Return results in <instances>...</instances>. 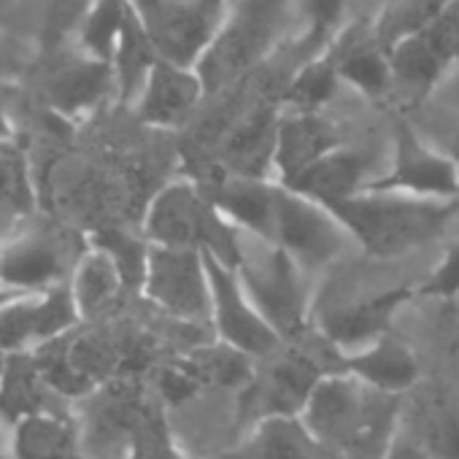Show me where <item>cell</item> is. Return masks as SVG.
<instances>
[{
	"label": "cell",
	"mask_w": 459,
	"mask_h": 459,
	"mask_svg": "<svg viewBox=\"0 0 459 459\" xmlns=\"http://www.w3.org/2000/svg\"><path fill=\"white\" fill-rule=\"evenodd\" d=\"M397 416L400 397L384 394L343 370L327 373L300 413L330 459H386L397 440Z\"/></svg>",
	"instance_id": "6da1fadb"
},
{
	"label": "cell",
	"mask_w": 459,
	"mask_h": 459,
	"mask_svg": "<svg viewBox=\"0 0 459 459\" xmlns=\"http://www.w3.org/2000/svg\"><path fill=\"white\" fill-rule=\"evenodd\" d=\"M330 213L343 224L351 241L376 260L416 252L446 233L459 213V200H419L389 192H359Z\"/></svg>",
	"instance_id": "7a4b0ae2"
},
{
	"label": "cell",
	"mask_w": 459,
	"mask_h": 459,
	"mask_svg": "<svg viewBox=\"0 0 459 459\" xmlns=\"http://www.w3.org/2000/svg\"><path fill=\"white\" fill-rule=\"evenodd\" d=\"M143 233L152 247L211 255L230 271H238L244 263L241 230L195 181L170 184L149 203Z\"/></svg>",
	"instance_id": "3957f363"
},
{
	"label": "cell",
	"mask_w": 459,
	"mask_h": 459,
	"mask_svg": "<svg viewBox=\"0 0 459 459\" xmlns=\"http://www.w3.org/2000/svg\"><path fill=\"white\" fill-rule=\"evenodd\" d=\"M322 368L298 349H279L255 362L252 378L238 389V421L252 429L268 419L300 416L325 378Z\"/></svg>",
	"instance_id": "277c9868"
},
{
	"label": "cell",
	"mask_w": 459,
	"mask_h": 459,
	"mask_svg": "<svg viewBox=\"0 0 459 459\" xmlns=\"http://www.w3.org/2000/svg\"><path fill=\"white\" fill-rule=\"evenodd\" d=\"M265 244L290 255L303 271H316L343 255L349 233L325 205L276 184Z\"/></svg>",
	"instance_id": "5b68a950"
},
{
	"label": "cell",
	"mask_w": 459,
	"mask_h": 459,
	"mask_svg": "<svg viewBox=\"0 0 459 459\" xmlns=\"http://www.w3.org/2000/svg\"><path fill=\"white\" fill-rule=\"evenodd\" d=\"M284 28V0H241L236 20L200 63V84L219 92L244 76L279 39Z\"/></svg>",
	"instance_id": "8992f818"
},
{
	"label": "cell",
	"mask_w": 459,
	"mask_h": 459,
	"mask_svg": "<svg viewBox=\"0 0 459 459\" xmlns=\"http://www.w3.org/2000/svg\"><path fill=\"white\" fill-rule=\"evenodd\" d=\"M236 273L249 300L281 341L298 338L306 330V287L300 279L303 268L290 255L268 247L265 257H252L244 247V263Z\"/></svg>",
	"instance_id": "52a82bcc"
},
{
	"label": "cell",
	"mask_w": 459,
	"mask_h": 459,
	"mask_svg": "<svg viewBox=\"0 0 459 459\" xmlns=\"http://www.w3.org/2000/svg\"><path fill=\"white\" fill-rule=\"evenodd\" d=\"M143 295L173 319L189 325H211V279L200 252L152 247L143 276Z\"/></svg>",
	"instance_id": "ba28073f"
},
{
	"label": "cell",
	"mask_w": 459,
	"mask_h": 459,
	"mask_svg": "<svg viewBox=\"0 0 459 459\" xmlns=\"http://www.w3.org/2000/svg\"><path fill=\"white\" fill-rule=\"evenodd\" d=\"M135 14L160 60L184 68L213 33L221 0H135Z\"/></svg>",
	"instance_id": "9c48e42d"
},
{
	"label": "cell",
	"mask_w": 459,
	"mask_h": 459,
	"mask_svg": "<svg viewBox=\"0 0 459 459\" xmlns=\"http://www.w3.org/2000/svg\"><path fill=\"white\" fill-rule=\"evenodd\" d=\"M211 279V325L221 343L244 351L252 359H263L284 346L279 333L265 322L257 306L249 300L236 271L224 268L216 257L203 255Z\"/></svg>",
	"instance_id": "30bf717a"
},
{
	"label": "cell",
	"mask_w": 459,
	"mask_h": 459,
	"mask_svg": "<svg viewBox=\"0 0 459 459\" xmlns=\"http://www.w3.org/2000/svg\"><path fill=\"white\" fill-rule=\"evenodd\" d=\"M79 322L82 316L68 284L36 295H14L0 303V351H36L76 330Z\"/></svg>",
	"instance_id": "8fae6325"
},
{
	"label": "cell",
	"mask_w": 459,
	"mask_h": 459,
	"mask_svg": "<svg viewBox=\"0 0 459 459\" xmlns=\"http://www.w3.org/2000/svg\"><path fill=\"white\" fill-rule=\"evenodd\" d=\"M362 192H389L419 200H459V170L451 157L427 149L408 125L397 127L394 165Z\"/></svg>",
	"instance_id": "7c38bea8"
},
{
	"label": "cell",
	"mask_w": 459,
	"mask_h": 459,
	"mask_svg": "<svg viewBox=\"0 0 459 459\" xmlns=\"http://www.w3.org/2000/svg\"><path fill=\"white\" fill-rule=\"evenodd\" d=\"M68 265V241L57 230L28 227L14 244L0 249V290L14 295L49 292L65 284Z\"/></svg>",
	"instance_id": "4fadbf2b"
},
{
	"label": "cell",
	"mask_w": 459,
	"mask_h": 459,
	"mask_svg": "<svg viewBox=\"0 0 459 459\" xmlns=\"http://www.w3.org/2000/svg\"><path fill=\"white\" fill-rule=\"evenodd\" d=\"M416 295V290L411 284H400L392 290H384L373 298L357 300V303H346L338 306L333 311H327L319 322L322 335L338 346L351 351H359L386 335H392V322L397 316V311Z\"/></svg>",
	"instance_id": "5bb4252c"
},
{
	"label": "cell",
	"mask_w": 459,
	"mask_h": 459,
	"mask_svg": "<svg viewBox=\"0 0 459 459\" xmlns=\"http://www.w3.org/2000/svg\"><path fill=\"white\" fill-rule=\"evenodd\" d=\"M279 125L273 106H257L249 111L221 141V165L227 176L268 181V168L276 162Z\"/></svg>",
	"instance_id": "9a60e30c"
},
{
	"label": "cell",
	"mask_w": 459,
	"mask_h": 459,
	"mask_svg": "<svg viewBox=\"0 0 459 459\" xmlns=\"http://www.w3.org/2000/svg\"><path fill=\"white\" fill-rule=\"evenodd\" d=\"M368 173H370V157L365 152L335 149L281 186H287L330 211V208L341 205L343 200L359 195L373 181Z\"/></svg>",
	"instance_id": "2e32d148"
},
{
	"label": "cell",
	"mask_w": 459,
	"mask_h": 459,
	"mask_svg": "<svg viewBox=\"0 0 459 459\" xmlns=\"http://www.w3.org/2000/svg\"><path fill=\"white\" fill-rule=\"evenodd\" d=\"M57 392L44 378L33 359V351L6 354L0 373V424L17 427L20 421L39 413H57Z\"/></svg>",
	"instance_id": "e0dca14e"
},
{
	"label": "cell",
	"mask_w": 459,
	"mask_h": 459,
	"mask_svg": "<svg viewBox=\"0 0 459 459\" xmlns=\"http://www.w3.org/2000/svg\"><path fill=\"white\" fill-rule=\"evenodd\" d=\"M341 368L362 384L394 397L408 392L419 378V359L394 335H386L359 351L341 357Z\"/></svg>",
	"instance_id": "ac0fdd59"
},
{
	"label": "cell",
	"mask_w": 459,
	"mask_h": 459,
	"mask_svg": "<svg viewBox=\"0 0 459 459\" xmlns=\"http://www.w3.org/2000/svg\"><path fill=\"white\" fill-rule=\"evenodd\" d=\"M200 92H203L200 79L189 76L178 65L157 60V65L152 68L146 79V87L138 103V117L154 127L181 125L195 111Z\"/></svg>",
	"instance_id": "d6986e66"
},
{
	"label": "cell",
	"mask_w": 459,
	"mask_h": 459,
	"mask_svg": "<svg viewBox=\"0 0 459 459\" xmlns=\"http://www.w3.org/2000/svg\"><path fill=\"white\" fill-rule=\"evenodd\" d=\"M341 149L335 127L316 117V114H295L281 119L279 125V143H276V170L279 184L292 181L306 168L327 157L330 152Z\"/></svg>",
	"instance_id": "ffe728a7"
},
{
	"label": "cell",
	"mask_w": 459,
	"mask_h": 459,
	"mask_svg": "<svg viewBox=\"0 0 459 459\" xmlns=\"http://www.w3.org/2000/svg\"><path fill=\"white\" fill-rule=\"evenodd\" d=\"M219 459H330L300 416L268 419Z\"/></svg>",
	"instance_id": "44dd1931"
},
{
	"label": "cell",
	"mask_w": 459,
	"mask_h": 459,
	"mask_svg": "<svg viewBox=\"0 0 459 459\" xmlns=\"http://www.w3.org/2000/svg\"><path fill=\"white\" fill-rule=\"evenodd\" d=\"M111 68L108 60H98V57H84V60H74L60 65L49 82H47V100L55 111L74 117L82 114L87 108H92L98 100L106 98V92L111 90Z\"/></svg>",
	"instance_id": "7402d4cb"
},
{
	"label": "cell",
	"mask_w": 459,
	"mask_h": 459,
	"mask_svg": "<svg viewBox=\"0 0 459 459\" xmlns=\"http://www.w3.org/2000/svg\"><path fill=\"white\" fill-rule=\"evenodd\" d=\"M14 459H87L79 432L65 413H39L12 427Z\"/></svg>",
	"instance_id": "603a6c76"
},
{
	"label": "cell",
	"mask_w": 459,
	"mask_h": 459,
	"mask_svg": "<svg viewBox=\"0 0 459 459\" xmlns=\"http://www.w3.org/2000/svg\"><path fill=\"white\" fill-rule=\"evenodd\" d=\"M376 36H370L362 25L351 28L327 57L333 68L346 76L351 84H357L368 95H384L392 87V65L381 55Z\"/></svg>",
	"instance_id": "cb8c5ba5"
},
{
	"label": "cell",
	"mask_w": 459,
	"mask_h": 459,
	"mask_svg": "<svg viewBox=\"0 0 459 459\" xmlns=\"http://www.w3.org/2000/svg\"><path fill=\"white\" fill-rule=\"evenodd\" d=\"M68 287H71L79 316L98 319L117 303V298L125 290V279L119 268L114 265V260L106 252L92 247L74 265V276Z\"/></svg>",
	"instance_id": "d4e9b609"
},
{
	"label": "cell",
	"mask_w": 459,
	"mask_h": 459,
	"mask_svg": "<svg viewBox=\"0 0 459 459\" xmlns=\"http://www.w3.org/2000/svg\"><path fill=\"white\" fill-rule=\"evenodd\" d=\"M255 362L252 357H247L244 351L227 346L221 341H216L213 346H203L197 351H192L189 357H184L178 365L200 384V389H241L252 373H255Z\"/></svg>",
	"instance_id": "484cf974"
},
{
	"label": "cell",
	"mask_w": 459,
	"mask_h": 459,
	"mask_svg": "<svg viewBox=\"0 0 459 459\" xmlns=\"http://www.w3.org/2000/svg\"><path fill=\"white\" fill-rule=\"evenodd\" d=\"M154 55L157 52H154L143 25L130 6L122 33H119V41H117V84H119V95L125 100H130L141 87H146V79H149L152 68L157 65Z\"/></svg>",
	"instance_id": "4316f807"
},
{
	"label": "cell",
	"mask_w": 459,
	"mask_h": 459,
	"mask_svg": "<svg viewBox=\"0 0 459 459\" xmlns=\"http://www.w3.org/2000/svg\"><path fill=\"white\" fill-rule=\"evenodd\" d=\"M443 68H446V60L419 33V36L403 41L394 49V57H392V82L408 98H421L435 84V79L440 76Z\"/></svg>",
	"instance_id": "83f0119b"
},
{
	"label": "cell",
	"mask_w": 459,
	"mask_h": 459,
	"mask_svg": "<svg viewBox=\"0 0 459 459\" xmlns=\"http://www.w3.org/2000/svg\"><path fill=\"white\" fill-rule=\"evenodd\" d=\"M451 0H392L381 14L376 28V41L381 49L400 47L403 39L424 33L446 9Z\"/></svg>",
	"instance_id": "f1b7e54d"
},
{
	"label": "cell",
	"mask_w": 459,
	"mask_h": 459,
	"mask_svg": "<svg viewBox=\"0 0 459 459\" xmlns=\"http://www.w3.org/2000/svg\"><path fill=\"white\" fill-rule=\"evenodd\" d=\"M127 9H130L127 0H95V6L90 9L84 20V33H82V41L92 57L108 60L114 44L119 41Z\"/></svg>",
	"instance_id": "f546056e"
},
{
	"label": "cell",
	"mask_w": 459,
	"mask_h": 459,
	"mask_svg": "<svg viewBox=\"0 0 459 459\" xmlns=\"http://www.w3.org/2000/svg\"><path fill=\"white\" fill-rule=\"evenodd\" d=\"M92 247L106 252L114 260V265L119 268V273L125 279V287H141L143 290V276H146L152 244H143V241L122 233V230H100V233H95Z\"/></svg>",
	"instance_id": "4dcf8cb0"
},
{
	"label": "cell",
	"mask_w": 459,
	"mask_h": 459,
	"mask_svg": "<svg viewBox=\"0 0 459 459\" xmlns=\"http://www.w3.org/2000/svg\"><path fill=\"white\" fill-rule=\"evenodd\" d=\"M335 76H338V71L333 68L330 60L311 63V65H306V68L295 76V82L290 84L287 100H290L300 114H316V108L333 98L335 84H338Z\"/></svg>",
	"instance_id": "1f68e13d"
},
{
	"label": "cell",
	"mask_w": 459,
	"mask_h": 459,
	"mask_svg": "<svg viewBox=\"0 0 459 459\" xmlns=\"http://www.w3.org/2000/svg\"><path fill=\"white\" fill-rule=\"evenodd\" d=\"M427 451L432 459H459V411L437 408L427 421Z\"/></svg>",
	"instance_id": "d6a6232c"
},
{
	"label": "cell",
	"mask_w": 459,
	"mask_h": 459,
	"mask_svg": "<svg viewBox=\"0 0 459 459\" xmlns=\"http://www.w3.org/2000/svg\"><path fill=\"white\" fill-rule=\"evenodd\" d=\"M343 4L346 0H303L306 14L311 20V33L303 44L306 52H314L338 25L341 14H343Z\"/></svg>",
	"instance_id": "836d02e7"
},
{
	"label": "cell",
	"mask_w": 459,
	"mask_h": 459,
	"mask_svg": "<svg viewBox=\"0 0 459 459\" xmlns=\"http://www.w3.org/2000/svg\"><path fill=\"white\" fill-rule=\"evenodd\" d=\"M419 292L427 298H440V300L459 295V244H454L446 252V257L440 260L435 273L419 287Z\"/></svg>",
	"instance_id": "e575fe53"
},
{
	"label": "cell",
	"mask_w": 459,
	"mask_h": 459,
	"mask_svg": "<svg viewBox=\"0 0 459 459\" xmlns=\"http://www.w3.org/2000/svg\"><path fill=\"white\" fill-rule=\"evenodd\" d=\"M160 386H162V394L170 400V403H186V400H192L197 392H200V384L181 368V365H176V368H170V370H165L162 373V381H160Z\"/></svg>",
	"instance_id": "d590c367"
},
{
	"label": "cell",
	"mask_w": 459,
	"mask_h": 459,
	"mask_svg": "<svg viewBox=\"0 0 459 459\" xmlns=\"http://www.w3.org/2000/svg\"><path fill=\"white\" fill-rule=\"evenodd\" d=\"M386 459H432L429 451L419 443H411V440H394V446L389 448Z\"/></svg>",
	"instance_id": "8d00e7d4"
},
{
	"label": "cell",
	"mask_w": 459,
	"mask_h": 459,
	"mask_svg": "<svg viewBox=\"0 0 459 459\" xmlns=\"http://www.w3.org/2000/svg\"><path fill=\"white\" fill-rule=\"evenodd\" d=\"M157 459H184L176 448H170V446H162L160 451H157Z\"/></svg>",
	"instance_id": "74e56055"
},
{
	"label": "cell",
	"mask_w": 459,
	"mask_h": 459,
	"mask_svg": "<svg viewBox=\"0 0 459 459\" xmlns=\"http://www.w3.org/2000/svg\"><path fill=\"white\" fill-rule=\"evenodd\" d=\"M451 162H454L456 170H459V130L454 133V141H451Z\"/></svg>",
	"instance_id": "f35d334b"
},
{
	"label": "cell",
	"mask_w": 459,
	"mask_h": 459,
	"mask_svg": "<svg viewBox=\"0 0 459 459\" xmlns=\"http://www.w3.org/2000/svg\"><path fill=\"white\" fill-rule=\"evenodd\" d=\"M9 122H6V117H4V108H0V141H9Z\"/></svg>",
	"instance_id": "ab89813d"
},
{
	"label": "cell",
	"mask_w": 459,
	"mask_h": 459,
	"mask_svg": "<svg viewBox=\"0 0 459 459\" xmlns=\"http://www.w3.org/2000/svg\"><path fill=\"white\" fill-rule=\"evenodd\" d=\"M63 4H65V6H74V9H76V6L82 9V6H84V0H63Z\"/></svg>",
	"instance_id": "60d3db41"
},
{
	"label": "cell",
	"mask_w": 459,
	"mask_h": 459,
	"mask_svg": "<svg viewBox=\"0 0 459 459\" xmlns=\"http://www.w3.org/2000/svg\"><path fill=\"white\" fill-rule=\"evenodd\" d=\"M4 365H6V351H0V373H4Z\"/></svg>",
	"instance_id": "b9f144b4"
}]
</instances>
